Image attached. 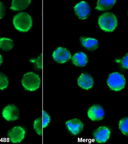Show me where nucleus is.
<instances>
[{
    "label": "nucleus",
    "instance_id": "423d86ee",
    "mask_svg": "<svg viewBox=\"0 0 128 144\" xmlns=\"http://www.w3.org/2000/svg\"><path fill=\"white\" fill-rule=\"evenodd\" d=\"M3 118L8 121L16 120L19 118L20 112L18 107L13 104L8 105L3 108L2 113Z\"/></svg>",
    "mask_w": 128,
    "mask_h": 144
},
{
    "label": "nucleus",
    "instance_id": "5701e85b",
    "mask_svg": "<svg viewBox=\"0 0 128 144\" xmlns=\"http://www.w3.org/2000/svg\"><path fill=\"white\" fill-rule=\"evenodd\" d=\"M128 54L127 53L122 58L121 61L122 67L124 68H128Z\"/></svg>",
    "mask_w": 128,
    "mask_h": 144
},
{
    "label": "nucleus",
    "instance_id": "6ab92c4d",
    "mask_svg": "<svg viewBox=\"0 0 128 144\" xmlns=\"http://www.w3.org/2000/svg\"><path fill=\"white\" fill-rule=\"evenodd\" d=\"M128 117H124L121 119L118 123V127L120 130L124 135L128 136Z\"/></svg>",
    "mask_w": 128,
    "mask_h": 144
},
{
    "label": "nucleus",
    "instance_id": "6e6552de",
    "mask_svg": "<svg viewBox=\"0 0 128 144\" xmlns=\"http://www.w3.org/2000/svg\"><path fill=\"white\" fill-rule=\"evenodd\" d=\"M75 13L79 19L82 20L86 19L90 13V8L88 4L84 1L77 3L74 7Z\"/></svg>",
    "mask_w": 128,
    "mask_h": 144
},
{
    "label": "nucleus",
    "instance_id": "1a4fd4ad",
    "mask_svg": "<svg viewBox=\"0 0 128 144\" xmlns=\"http://www.w3.org/2000/svg\"><path fill=\"white\" fill-rule=\"evenodd\" d=\"M65 125L68 131L74 135L78 134L82 131L84 128L82 122L76 118L66 121L65 122Z\"/></svg>",
    "mask_w": 128,
    "mask_h": 144
},
{
    "label": "nucleus",
    "instance_id": "f03ea898",
    "mask_svg": "<svg viewBox=\"0 0 128 144\" xmlns=\"http://www.w3.org/2000/svg\"><path fill=\"white\" fill-rule=\"evenodd\" d=\"M12 23L17 30L21 32H27L32 26V20L28 14L22 12L17 14L14 16Z\"/></svg>",
    "mask_w": 128,
    "mask_h": 144
},
{
    "label": "nucleus",
    "instance_id": "dca6fc26",
    "mask_svg": "<svg viewBox=\"0 0 128 144\" xmlns=\"http://www.w3.org/2000/svg\"><path fill=\"white\" fill-rule=\"evenodd\" d=\"M116 0L98 1L95 9L99 11H104L110 9L115 5Z\"/></svg>",
    "mask_w": 128,
    "mask_h": 144
},
{
    "label": "nucleus",
    "instance_id": "ddd939ff",
    "mask_svg": "<svg viewBox=\"0 0 128 144\" xmlns=\"http://www.w3.org/2000/svg\"><path fill=\"white\" fill-rule=\"evenodd\" d=\"M80 43L85 48L90 51H94L98 46V41L96 39L90 37H81L80 38Z\"/></svg>",
    "mask_w": 128,
    "mask_h": 144
},
{
    "label": "nucleus",
    "instance_id": "7ed1b4c3",
    "mask_svg": "<svg viewBox=\"0 0 128 144\" xmlns=\"http://www.w3.org/2000/svg\"><path fill=\"white\" fill-rule=\"evenodd\" d=\"M21 83L26 90L33 91L39 88L41 80L38 75L32 72H28L24 74L23 76Z\"/></svg>",
    "mask_w": 128,
    "mask_h": 144
},
{
    "label": "nucleus",
    "instance_id": "b1692460",
    "mask_svg": "<svg viewBox=\"0 0 128 144\" xmlns=\"http://www.w3.org/2000/svg\"><path fill=\"white\" fill-rule=\"evenodd\" d=\"M3 62V59L2 56L0 54V66L2 64Z\"/></svg>",
    "mask_w": 128,
    "mask_h": 144
},
{
    "label": "nucleus",
    "instance_id": "0eeeda50",
    "mask_svg": "<svg viewBox=\"0 0 128 144\" xmlns=\"http://www.w3.org/2000/svg\"><path fill=\"white\" fill-rule=\"evenodd\" d=\"M52 56L56 62L62 64L69 60L71 58V55L70 51L66 48L59 47L54 51Z\"/></svg>",
    "mask_w": 128,
    "mask_h": 144
},
{
    "label": "nucleus",
    "instance_id": "9d476101",
    "mask_svg": "<svg viewBox=\"0 0 128 144\" xmlns=\"http://www.w3.org/2000/svg\"><path fill=\"white\" fill-rule=\"evenodd\" d=\"M110 131L107 127L101 126L97 128L93 133L94 139L98 143H104L109 139Z\"/></svg>",
    "mask_w": 128,
    "mask_h": 144
},
{
    "label": "nucleus",
    "instance_id": "f3484780",
    "mask_svg": "<svg viewBox=\"0 0 128 144\" xmlns=\"http://www.w3.org/2000/svg\"><path fill=\"white\" fill-rule=\"evenodd\" d=\"M14 44L12 40L6 37H0V48L4 51H8L12 49Z\"/></svg>",
    "mask_w": 128,
    "mask_h": 144
},
{
    "label": "nucleus",
    "instance_id": "2eb2a0df",
    "mask_svg": "<svg viewBox=\"0 0 128 144\" xmlns=\"http://www.w3.org/2000/svg\"><path fill=\"white\" fill-rule=\"evenodd\" d=\"M31 1V0H13L10 9L14 11L24 10L29 5Z\"/></svg>",
    "mask_w": 128,
    "mask_h": 144
},
{
    "label": "nucleus",
    "instance_id": "4468645a",
    "mask_svg": "<svg viewBox=\"0 0 128 144\" xmlns=\"http://www.w3.org/2000/svg\"><path fill=\"white\" fill-rule=\"evenodd\" d=\"M72 63L77 66L83 67L87 63L88 60L87 56L83 52H78L75 54L72 58Z\"/></svg>",
    "mask_w": 128,
    "mask_h": 144
},
{
    "label": "nucleus",
    "instance_id": "20e7f679",
    "mask_svg": "<svg viewBox=\"0 0 128 144\" xmlns=\"http://www.w3.org/2000/svg\"><path fill=\"white\" fill-rule=\"evenodd\" d=\"M126 80L124 76L122 74L114 72L110 74L108 77L107 84L111 90L119 91L125 87Z\"/></svg>",
    "mask_w": 128,
    "mask_h": 144
},
{
    "label": "nucleus",
    "instance_id": "f257e3e1",
    "mask_svg": "<svg viewBox=\"0 0 128 144\" xmlns=\"http://www.w3.org/2000/svg\"><path fill=\"white\" fill-rule=\"evenodd\" d=\"M98 23L102 30L108 32H113L118 25L116 16L114 13L110 12L104 13L100 15L98 18Z\"/></svg>",
    "mask_w": 128,
    "mask_h": 144
},
{
    "label": "nucleus",
    "instance_id": "4be33fe9",
    "mask_svg": "<svg viewBox=\"0 0 128 144\" xmlns=\"http://www.w3.org/2000/svg\"><path fill=\"white\" fill-rule=\"evenodd\" d=\"M6 7L4 3L0 1V19L4 16L6 12Z\"/></svg>",
    "mask_w": 128,
    "mask_h": 144
},
{
    "label": "nucleus",
    "instance_id": "f8f14e48",
    "mask_svg": "<svg viewBox=\"0 0 128 144\" xmlns=\"http://www.w3.org/2000/svg\"><path fill=\"white\" fill-rule=\"evenodd\" d=\"M77 83L78 86L82 88L88 90L92 87L94 82L92 78L90 75L84 73L79 76L77 80Z\"/></svg>",
    "mask_w": 128,
    "mask_h": 144
},
{
    "label": "nucleus",
    "instance_id": "9b49d317",
    "mask_svg": "<svg viewBox=\"0 0 128 144\" xmlns=\"http://www.w3.org/2000/svg\"><path fill=\"white\" fill-rule=\"evenodd\" d=\"M87 115L91 120L98 121L102 120L104 116V111L102 107L96 104L92 105L88 109Z\"/></svg>",
    "mask_w": 128,
    "mask_h": 144
},
{
    "label": "nucleus",
    "instance_id": "39448f33",
    "mask_svg": "<svg viewBox=\"0 0 128 144\" xmlns=\"http://www.w3.org/2000/svg\"><path fill=\"white\" fill-rule=\"evenodd\" d=\"M25 134L26 131L23 128L19 126H16L8 131L7 139L12 143H19L24 140Z\"/></svg>",
    "mask_w": 128,
    "mask_h": 144
},
{
    "label": "nucleus",
    "instance_id": "a211bd4d",
    "mask_svg": "<svg viewBox=\"0 0 128 144\" xmlns=\"http://www.w3.org/2000/svg\"><path fill=\"white\" fill-rule=\"evenodd\" d=\"M33 127L34 130L40 136L42 134L44 128L41 117L38 118L34 120Z\"/></svg>",
    "mask_w": 128,
    "mask_h": 144
},
{
    "label": "nucleus",
    "instance_id": "aec40b11",
    "mask_svg": "<svg viewBox=\"0 0 128 144\" xmlns=\"http://www.w3.org/2000/svg\"><path fill=\"white\" fill-rule=\"evenodd\" d=\"M8 84L7 77L4 74L0 73V90H2L6 88Z\"/></svg>",
    "mask_w": 128,
    "mask_h": 144
},
{
    "label": "nucleus",
    "instance_id": "412c9836",
    "mask_svg": "<svg viewBox=\"0 0 128 144\" xmlns=\"http://www.w3.org/2000/svg\"><path fill=\"white\" fill-rule=\"evenodd\" d=\"M44 128L46 127L49 124L51 120L49 114L45 111L43 110L42 116H41Z\"/></svg>",
    "mask_w": 128,
    "mask_h": 144
}]
</instances>
